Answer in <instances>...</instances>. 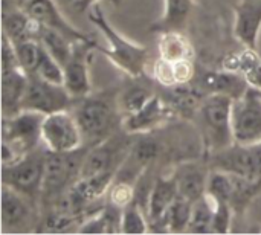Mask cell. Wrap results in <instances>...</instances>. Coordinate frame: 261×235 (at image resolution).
I'll use <instances>...</instances> for the list:
<instances>
[{
	"label": "cell",
	"mask_w": 261,
	"mask_h": 235,
	"mask_svg": "<svg viewBox=\"0 0 261 235\" xmlns=\"http://www.w3.org/2000/svg\"><path fill=\"white\" fill-rule=\"evenodd\" d=\"M72 113L83 133L84 145H96L122 127V113L118 104V90L90 92L75 99Z\"/></svg>",
	"instance_id": "obj_1"
},
{
	"label": "cell",
	"mask_w": 261,
	"mask_h": 235,
	"mask_svg": "<svg viewBox=\"0 0 261 235\" xmlns=\"http://www.w3.org/2000/svg\"><path fill=\"white\" fill-rule=\"evenodd\" d=\"M89 20L98 28V31L104 35L109 44L107 47H102L96 43L95 52H101L130 78H142L150 61L148 47L130 41L122 34H119L107 20L99 3L93 5L89 9Z\"/></svg>",
	"instance_id": "obj_2"
},
{
	"label": "cell",
	"mask_w": 261,
	"mask_h": 235,
	"mask_svg": "<svg viewBox=\"0 0 261 235\" xmlns=\"http://www.w3.org/2000/svg\"><path fill=\"white\" fill-rule=\"evenodd\" d=\"M232 98L214 93L206 95L196 110V121L208 156L236 144L232 130Z\"/></svg>",
	"instance_id": "obj_3"
},
{
	"label": "cell",
	"mask_w": 261,
	"mask_h": 235,
	"mask_svg": "<svg viewBox=\"0 0 261 235\" xmlns=\"http://www.w3.org/2000/svg\"><path fill=\"white\" fill-rule=\"evenodd\" d=\"M89 148V145H83L81 148L69 153L47 151L46 171L40 197V208L43 213L52 208L80 179L81 167Z\"/></svg>",
	"instance_id": "obj_4"
},
{
	"label": "cell",
	"mask_w": 261,
	"mask_h": 235,
	"mask_svg": "<svg viewBox=\"0 0 261 235\" xmlns=\"http://www.w3.org/2000/svg\"><path fill=\"white\" fill-rule=\"evenodd\" d=\"M47 150L35 148L9 167H2V184L40 206Z\"/></svg>",
	"instance_id": "obj_5"
},
{
	"label": "cell",
	"mask_w": 261,
	"mask_h": 235,
	"mask_svg": "<svg viewBox=\"0 0 261 235\" xmlns=\"http://www.w3.org/2000/svg\"><path fill=\"white\" fill-rule=\"evenodd\" d=\"M136 135H130L125 130L116 132L102 142L92 145L84 158L80 177H92L98 174L113 173L116 174L125 158L128 156Z\"/></svg>",
	"instance_id": "obj_6"
},
{
	"label": "cell",
	"mask_w": 261,
	"mask_h": 235,
	"mask_svg": "<svg viewBox=\"0 0 261 235\" xmlns=\"http://www.w3.org/2000/svg\"><path fill=\"white\" fill-rule=\"evenodd\" d=\"M75 98L63 84L50 83L37 73L28 75V87L21 102V110L50 115L61 110H70Z\"/></svg>",
	"instance_id": "obj_7"
},
{
	"label": "cell",
	"mask_w": 261,
	"mask_h": 235,
	"mask_svg": "<svg viewBox=\"0 0 261 235\" xmlns=\"http://www.w3.org/2000/svg\"><path fill=\"white\" fill-rule=\"evenodd\" d=\"M41 142L47 151L69 153L84 145L83 133L70 110L46 115L41 125Z\"/></svg>",
	"instance_id": "obj_8"
},
{
	"label": "cell",
	"mask_w": 261,
	"mask_h": 235,
	"mask_svg": "<svg viewBox=\"0 0 261 235\" xmlns=\"http://www.w3.org/2000/svg\"><path fill=\"white\" fill-rule=\"evenodd\" d=\"M232 130L236 144L261 142V90L249 87L232 104Z\"/></svg>",
	"instance_id": "obj_9"
},
{
	"label": "cell",
	"mask_w": 261,
	"mask_h": 235,
	"mask_svg": "<svg viewBox=\"0 0 261 235\" xmlns=\"http://www.w3.org/2000/svg\"><path fill=\"white\" fill-rule=\"evenodd\" d=\"M213 170H222L248 179H261V142L232 144L208 156Z\"/></svg>",
	"instance_id": "obj_10"
},
{
	"label": "cell",
	"mask_w": 261,
	"mask_h": 235,
	"mask_svg": "<svg viewBox=\"0 0 261 235\" xmlns=\"http://www.w3.org/2000/svg\"><path fill=\"white\" fill-rule=\"evenodd\" d=\"M38 205L12 190L2 187V229L3 232H29L38 229Z\"/></svg>",
	"instance_id": "obj_11"
},
{
	"label": "cell",
	"mask_w": 261,
	"mask_h": 235,
	"mask_svg": "<svg viewBox=\"0 0 261 235\" xmlns=\"http://www.w3.org/2000/svg\"><path fill=\"white\" fill-rule=\"evenodd\" d=\"M44 115L29 110L3 118L2 124V141L12 144L23 154L38 148L41 142V125Z\"/></svg>",
	"instance_id": "obj_12"
},
{
	"label": "cell",
	"mask_w": 261,
	"mask_h": 235,
	"mask_svg": "<svg viewBox=\"0 0 261 235\" xmlns=\"http://www.w3.org/2000/svg\"><path fill=\"white\" fill-rule=\"evenodd\" d=\"M24 11L41 26L52 28L66 37H69L75 43H87L92 46H96V40L93 35L86 34L75 26H72L67 18L61 14L60 8L54 0H29L24 6Z\"/></svg>",
	"instance_id": "obj_13"
},
{
	"label": "cell",
	"mask_w": 261,
	"mask_h": 235,
	"mask_svg": "<svg viewBox=\"0 0 261 235\" xmlns=\"http://www.w3.org/2000/svg\"><path fill=\"white\" fill-rule=\"evenodd\" d=\"M93 52H95V46L87 44V43H75V47L69 61L63 66V70H64L63 86L75 99L83 98L92 92L89 66H90Z\"/></svg>",
	"instance_id": "obj_14"
},
{
	"label": "cell",
	"mask_w": 261,
	"mask_h": 235,
	"mask_svg": "<svg viewBox=\"0 0 261 235\" xmlns=\"http://www.w3.org/2000/svg\"><path fill=\"white\" fill-rule=\"evenodd\" d=\"M174 113V109L158 93L139 110L122 119V130L130 135H145L165 125Z\"/></svg>",
	"instance_id": "obj_15"
},
{
	"label": "cell",
	"mask_w": 261,
	"mask_h": 235,
	"mask_svg": "<svg viewBox=\"0 0 261 235\" xmlns=\"http://www.w3.org/2000/svg\"><path fill=\"white\" fill-rule=\"evenodd\" d=\"M234 35L240 44L258 50L261 0H237L234 5Z\"/></svg>",
	"instance_id": "obj_16"
},
{
	"label": "cell",
	"mask_w": 261,
	"mask_h": 235,
	"mask_svg": "<svg viewBox=\"0 0 261 235\" xmlns=\"http://www.w3.org/2000/svg\"><path fill=\"white\" fill-rule=\"evenodd\" d=\"M249 83L240 73L229 72L225 69L220 70H205L197 78V89L206 95H226L232 99L240 98L248 89Z\"/></svg>",
	"instance_id": "obj_17"
},
{
	"label": "cell",
	"mask_w": 261,
	"mask_h": 235,
	"mask_svg": "<svg viewBox=\"0 0 261 235\" xmlns=\"http://www.w3.org/2000/svg\"><path fill=\"white\" fill-rule=\"evenodd\" d=\"M179 190V196L191 200L193 203L206 196V185L210 170L197 161H184L176 165L171 173Z\"/></svg>",
	"instance_id": "obj_18"
},
{
	"label": "cell",
	"mask_w": 261,
	"mask_h": 235,
	"mask_svg": "<svg viewBox=\"0 0 261 235\" xmlns=\"http://www.w3.org/2000/svg\"><path fill=\"white\" fill-rule=\"evenodd\" d=\"M177 196L179 190L173 174L161 176L151 184L147 200V217L150 222V229L162 222L164 216L177 199Z\"/></svg>",
	"instance_id": "obj_19"
},
{
	"label": "cell",
	"mask_w": 261,
	"mask_h": 235,
	"mask_svg": "<svg viewBox=\"0 0 261 235\" xmlns=\"http://www.w3.org/2000/svg\"><path fill=\"white\" fill-rule=\"evenodd\" d=\"M28 87V75L20 67L2 69V116L11 118L21 112Z\"/></svg>",
	"instance_id": "obj_20"
},
{
	"label": "cell",
	"mask_w": 261,
	"mask_h": 235,
	"mask_svg": "<svg viewBox=\"0 0 261 235\" xmlns=\"http://www.w3.org/2000/svg\"><path fill=\"white\" fill-rule=\"evenodd\" d=\"M40 24L24 9L2 11V34L12 43L23 40H37Z\"/></svg>",
	"instance_id": "obj_21"
},
{
	"label": "cell",
	"mask_w": 261,
	"mask_h": 235,
	"mask_svg": "<svg viewBox=\"0 0 261 235\" xmlns=\"http://www.w3.org/2000/svg\"><path fill=\"white\" fill-rule=\"evenodd\" d=\"M159 57L167 61L194 60V49L182 31H165L159 34Z\"/></svg>",
	"instance_id": "obj_22"
},
{
	"label": "cell",
	"mask_w": 261,
	"mask_h": 235,
	"mask_svg": "<svg viewBox=\"0 0 261 235\" xmlns=\"http://www.w3.org/2000/svg\"><path fill=\"white\" fill-rule=\"evenodd\" d=\"M193 205L194 203L191 200H188L182 196H177V199L173 202V205L164 216L162 222L159 225H156L154 228H151V231L173 232V234L187 232L190 219H191V213H193Z\"/></svg>",
	"instance_id": "obj_23"
},
{
	"label": "cell",
	"mask_w": 261,
	"mask_h": 235,
	"mask_svg": "<svg viewBox=\"0 0 261 235\" xmlns=\"http://www.w3.org/2000/svg\"><path fill=\"white\" fill-rule=\"evenodd\" d=\"M37 40L43 44V47L61 64L64 66L75 47V41H72L69 37H66L64 34L52 29V28H46L40 24L38 29V35Z\"/></svg>",
	"instance_id": "obj_24"
},
{
	"label": "cell",
	"mask_w": 261,
	"mask_h": 235,
	"mask_svg": "<svg viewBox=\"0 0 261 235\" xmlns=\"http://www.w3.org/2000/svg\"><path fill=\"white\" fill-rule=\"evenodd\" d=\"M231 176H232V193H231L229 205L234 214L240 216L261 193V179H248L237 174H231Z\"/></svg>",
	"instance_id": "obj_25"
},
{
	"label": "cell",
	"mask_w": 261,
	"mask_h": 235,
	"mask_svg": "<svg viewBox=\"0 0 261 235\" xmlns=\"http://www.w3.org/2000/svg\"><path fill=\"white\" fill-rule=\"evenodd\" d=\"M136 80L139 78H133V83H128L121 90H118V104L124 118L139 110L156 95L148 86H144Z\"/></svg>",
	"instance_id": "obj_26"
},
{
	"label": "cell",
	"mask_w": 261,
	"mask_h": 235,
	"mask_svg": "<svg viewBox=\"0 0 261 235\" xmlns=\"http://www.w3.org/2000/svg\"><path fill=\"white\" fill-rule=\"evenodd\" d=\"M213 219H214V202L208 196H205L203 199L194 202L187 232L213 234Z\"/></svg>",
	"instance_id": "obj_27"
},
{
	"label": "cell",
	"mask_w": 261,
	"mask_h": 235,
	"mask_svg": "<svg viewBox=\"0 0 261 235\" xmlns=\"http://www.w3.org/2000/svg\"><path fill=\"white\" fill-rule=\"evenodd\" d=\"M14 47H15V57H17V63H18L20 69L26 75L35 73L37 66L44 52L43 44L38 40L31 38V40H23V41L14 43Z\"/></svg>",
	"instance_id": "obj_28"
},
{
	"label": "cell",
	"mask_w": 261,
	"mask_h": 235,
	"mask_svg": "<svg viewBox=\"0 0 261 235\" xmlns=\"http://www.w3.org/2000/svg\"><path fill=\"white\" fill-rule=\"evenodd\" d=\"M148 231H150V222L147 213L138 202H133L122 210V220H121L122 234H145Z\"/></svg>",
	"instance_id": "obj_29"
},
{
	"label": "cell",
	"mask_w": 261,
	"mask_h": 235,
	"mask_svg": "<svg viewBox=\"0 0 261 235\" xmlns=\"http://www.w3.org/2000/svg\"><path fill=\"white\" fill-rule=\"evenodd\" d=\"M35 73L50 83H55V84H63L64 81V70H63V66L44 49L43 55H41V60L37 66V70Z\"/></svg>",
	"instance_id": "obj_30"
},
{
	"label": "cell",
	"mask_w": 261,
	"mask_h": 235,
	"mask_svg": "<svg viewBox=\"0 0 261 235\" xmlns=\"http://www.w3.org/2000/svg\"><path fill=\"white\" fill-rule=\"evenodd\" d=\"M135 199H136V185L128 184V182L113 180V184L109 190V202L110 203L124 210L130 203H133Z\"/></svg>",
	"instance_id": "obj_31"
},
{
	"label": "cell",
	"mask_w": 261,
	"mask_h": 235,
	"mask_svg": "<svg viewBox=\"0 0 261 235\" xmlns=\"http://www.w3.org/2000/svg\"><path fill=\"white\" fill-rule=\"evenodd\" d=\"M234 211L226 202H214V219H213V234H229L232 226Z\"/></svg>",
	"instance_id": "obj_32"
},
{
	"label": "cell",
	"mask_w": 261,
	"mask_h": 235,
	"mask_svg": "<svg viewBox=\"0 0 261 235\" xmlns=\"http://www.w3.org/2000/svg\"><path fill=\"white\" fill-rule=\"evenodd\" d=\"M171 64H173V75H174L176 86L190 84L197 75L196 73V64L193 60H180V61H174Z\"/></svg>",
	"instance_id": "obj_33"
},
{
	"label": "cell",
	"mask_w": 261,
	"mask_h": 235,
	"mask_svg": "<svg viewBox=\"0 0 261 235\" xmlns=\"http://www.w3.org/2000/svg\"><path fill=\"white\" fill-rule=\"evenodd\" d=\"M153 78L164 87H174V75H173V64L161 57L153 64Z\"/></svg>",
	"instance_id": "obj_34"
},
{
	"label": "cell",
	"mask_w": 261,
	"mask_h": 235,
	"mask_svg": "<svg viewBox=\"0 0 261 235\" xmlns=\"http://www.w3.org/2000/svg\"><path fill=\"white\" fill-rule=\"evenodd\" d=\"M11 67H20L15 57V47L14 43L5 34H2V69Z\"/></svg>",
	"instance_id": "obj_35"
},
{
	"label": "cell",
	"mask_w": 261,
	"mask_h": 235,
	"mask_svg": "<svg viewBox=\"0 0 261 235\" xmlns=\"http://www.w3.org/2000/svg\"><path fill=\"white\" fill-rule=\"evenodd\" d=\"M99 2H110L115 6H119L124 0H70L72 6L78 11V12H86L89 11L93 5H98Z\"/></svg>",
	"instance_id": "obj_36"
},
{
	"label": "cell",
	"mask_w": 261,
	"mask_h": 235,
	"mask_svg": "<svg viewBox=\"0 0 261 235\" xmlns=\"http://www.w3.org/2000/svg\"><path fill=\"white\" fill-rule=\"evenodd\" d=\"M29 0H2V11L8 9H24Z\"/></svg>",
	"instance_id": "obj_37"
}]
</instances>
